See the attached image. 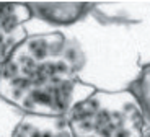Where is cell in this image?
Segmentation results:
<instances>
[{"label":"cell","instance_id":"1","mask_svg":"<svg viewBox=\"0 0 150 137\" xmlns=\"http://www.w3.org/2000/svg\"><path fill=\"white\" fill-rule=\"evenodd\" d=\"M82 56L60 31L28 36L0 65V97L25 114L65 116L95 92L79 82Z\"/></svg>","mask_w":150,"mask_h":137},{"label":"cell","instance_id":"2","mask_svg":"<svg viewBox=\"0 0 150 137\" xmlns=\"http://www.w3.org/2000/svg\"><path fill=\"white\" fill-rule=\"evenodd\" d=\"M60 33L82 56L79 82L98 92H124L140 74V57L127 28L103 20L93 10Z\"/></svg>","mask_w":150,"mask_h":137},{"label":"cell","instance_id":"3","mask_svg":"<svg viewBox=\"0 0 150 137\" xmlns=\"http://www.w3.org/2000/svg\"><path fill=\"white\" fill-rule=\"evenodd\" d=\"M72 137H142L144 118L127 90L98 92L80 101L65 116Z\"/></svg>","mask_w":150,"mask_h":137},{"label":"cell","instance_id":"4","mask_svg":"<svg viewBox=\"0 0 150 137\" xmlns=\"http://www.w3.org/2000/svg\"><path fill=\"white\" fill-rule=\"evenodd\" d=\"M91 10L100 18L126 26L139 51L140 65H150V0L93 2Z\"/></svg>","mask_w":150,"mask_h":137},{"label":"cell","instance_id":"5","mask_svg":"<svg viewBox=\"0 0 150 137\" xmlns=\"http://www.w3.org/2000/svg\"><path fill=\"white\" fill-rule=\"evenodd\" d=\"M31 20L25 23L28 36L62 31L79 23L93 8V2H26Z\"/></svg>","mask_w":150,"mask_h":137},{"label":"cell","instance_id":"6","mask_svg":"<svg viewBox=\"0 0 150 137\" xmlns=\"http://www.w3.org/2000/svg\"><path fill=\"white\" fill-rule=\"evenodd\" d=\"M30 20L26 2H0V65L28 38L25 23Z\"/></svg>","mask_w":150,"mask_h":137},{"label":"cell","instance_id":"7","mask_svg":"<svg viewBox=\"0 0 150 137\" xmlns=\"http://www.w3.org/2000/svg\"><path fill=\"white\" fill-rule=\"evenodd\" d=\"M11 137H72V132L62 116L25 114Z\"/></svg>","mask_w":150,"mask_h":137},{"label":"cell","instance_id":"8","mask_svg":"<svg viewBox=\"0 0 150 137\" xmlns=\"http://www.w3.org/2000/svg\"><path fill=\"white\" fill-rule=\"evenodd\" d=\"M127 92L139 103L144 118V127H150V65H144L140 69L139 77L129 85Z\"/></svg>","mask_w":150,"mask_h":137},{"label":"cell","instance_id":"9","mask_svg":"<svg viewBox=\"0 0 150 137\" xmlns=\"http://www.w3.org/2000/svg\"><path fill=\"white\" fill-rule=\"evenodd\" d=\"M25 118V113L5 100L4 97H0V137H11L21 119Z\"/></svg>","mask_w":150,"mask_h":137},{"label":"cell","instance_id":"10","mask_svg":"<svg viewBox=\"0 0 150 137\" xmlns=\"http://www.w3.org/2000/svg\"><path fill=\"white\" fill-rule=\"evenodd\" d=\"M142 137H150V127H144Z\"/></svg>","mask_w":150,"mask_h":137}]
</instances>
